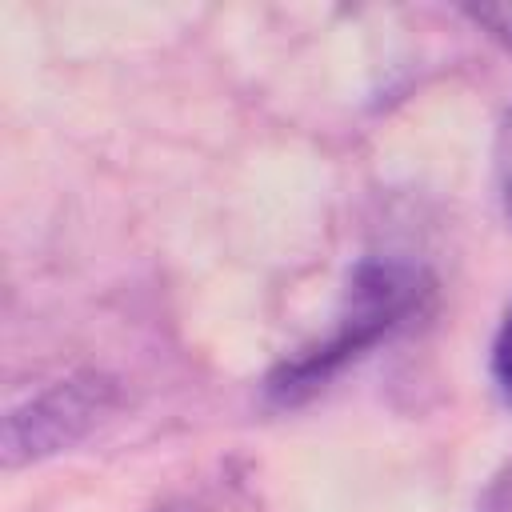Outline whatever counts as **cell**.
I'll list each match as a JSON object with an SVG mask.
<instances>
[{
    "instance_id": "5",
    "label": "cell",
    "mask_w": 512,
    "mask_h": 512,
    "mask_svg": "<svg viewBox=\"0 0 512 512\" xmlns=\"http://www.w3.org/2000/svg\"><path fill=\"white\" fill-rule=\"evenodd\" d=\"M468 16L480 20L484 28H492L512 48V4H480V8H468Z\"/></svg>"
},
{
    "instance_id": "3",
    "label": "cell",
    "mask_w": 512,
    "mask_h": 512,
    "mask_svg": "<svg viewBox=\"0 0 512 512\" xmlns=\"http://www.w3.org/2000/svg\"><path fill=\"white\" fill-rule=\"evenodd\" d=\"M488 368H492L496 392L512 404V304H508V312H504V320H500V328H496V336H492Z\"/></svg>"
},
{
    "instance_id": "1",
    "label": "cell",
    "mask_w": 512,
    "mask_h": 512,
    "mask_svg": "<svg viewBox=\"0 0 512 512\" xmlns=\"http://www.w3.org/2000/svg\"><path fill=\"white\" fill-rule=\"evenodd\" d=\"M432 296V280L420 264L408 260H360L356 272L348 276L340 312L332 320V328L300 348L296 356L280 360L268 372V396L276 404H296L304 396H312L328 376H336L348 360L364 356L372 344L388 340L396 328H404L412 316H420L424 300Z\"/></svg>"
},
{
    "instance_id": "2",
    "label": "cell",
    "mask_w": 512,
    "mask_h": 512,
    "mask_svg": "<svg viewBox=\"0 0 512 512\" xmlns=\"http://www.w3.org/2000/svg\"><path fill=\"white\" fill-rule=\"evenodd\" d=\"M96 412V392L88 384H68V388H52L48 396H40L32 404V432L24 444L36 448H60L68 440H76V432L92 420ZM20 444V448H24Z\"/></svg>"
},
{
    "instance_id": "4",
    "label": "cell",
    "mask_w": 512,
    "mask_h": 512,
    "mask_svg": "<svg viewBox=\"0 0 512 512\" xmlns=\"http://www.w3.org/2000/svg\"><path fill=\"white\" fill-rule=\"evenodd\" d=\"M492 168H496V188H500V204L512 220V108L504 112L500 128H496V144H492Z\"/></svg>"
}]
</instances>
